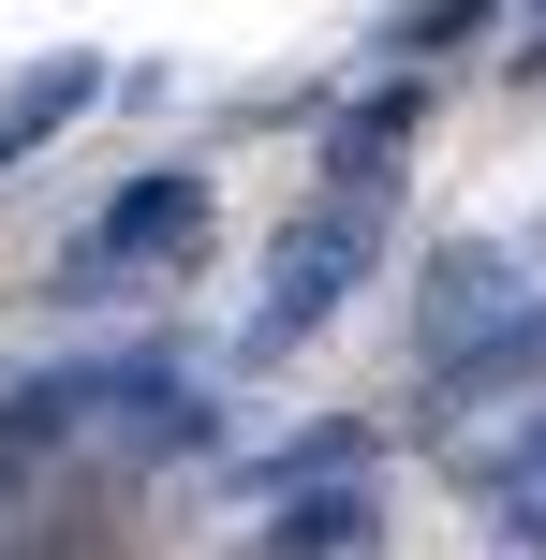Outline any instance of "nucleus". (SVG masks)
Wrapping results in <instances>:
<instances>
[{
    "instance_id": "f8f14e48",
    "label": "nucleus",
    "mask_w": 546,
    "mask_h": 560,
    "mask_svg": "<svg viewBox=\"0 0 546 560\" xmlns=\"http://www.w3.org/2000/svg\"><path fill=\"white\" fill-rule=\"evenodd\" d=\"M488 15H502V0H414V15L384 30V45H473V30H488Z\"/></svg>"
},
{
    "instance_id": "39448f33",
    "label": "nucleus",
    "mask_w": 546,
    "mask_h": 560,
    "mask_svg": "<svg viewBox=\"0 0 546 560\" xmlns=\"http://www.w3.org/2000/svg\"><path fill=\"white\" fill-rule=\"evenodd\" d=\"M266 532H252V560H370L384 546V487L370 472H311V487H266Z\"/></svg>"
},
{
    "instance_id": "f03ea898",
    "label": "nucleus",
    "mask_w": 546,
    "mask_h": 560,
    "mask_svg": "<svg viewBox=\"0 0 546 560\" xmlns=\"http://www.w3.org/2000/svg\"><path fill=\"white\" fill-rule=\"evenodd\" d=\"M384 252H399V207H384V192H340V177H325V192L281 222V252H266V295H252V325H236V354H252V369H281L295 339H325V325L355 310V280H370Z\"/></svg>"
},
{
    "instance_id": "9b49d317",
    "label": "nucleus",
    "mask_w": 546,
    "mask_h": 560,
    "mask_svg": "<svg viewBox=\"0 0 546 560\" xmlns=\"http://www.w3.org/2000/svg\"><path fill=\"white\" fill-rule=\"evenodd\" d=\"M473 487H546V398H532L518 428H502L488 457H473Z\"/></svg>"
},
{
    "instance_id": "423d86ee",
    "label": "nucleus",
    "mask_w": 546,
    "mask_h": 560,
    "mask_svg": "<svg viewBox=\"0 0 546 560\" xmlns=\"http://www.w3.org/2000/svg\"><path fill=\"white\" fill-rule=\"evenodd\" d=\"M488 310H518V252H502V236H443V252L414 266V354L473 339Z\"/></svg>"
},
{
    "instance_id": "1a4fd4ad",
    "label": "nucleus",
    "mask_w": 546,
    "mask_h": 560,
    "mask_svg": "<svg viewBox=\"0 0 546 560\" xmlns=\"http://www.w3.org/2000/svg\"><path fill=\"white\" fill-rule=\"evenodd\" d=\"M370 457H384V428L325 413V428H295V443H266V457H252V487H311V472H370Z\"/></svg>"
},
{
    "instance_id": "7ed1b4c3",
    "label": "nucleus",
    "mask_w": 546,
    "mask_h": 560,
    "mask_svg": "<svg viewBox=\"0 0 546 560\" xmlns=\"http://www.w3.org/2000/svg\"><path fill=\"white\" fill-rule=\"evenodd\" d=\"M207 236H222V192H207L193 163H163V177H133L74 252H45V310H133V295H163V280H193Z\"/></svg>"
},
{
    "instance_id": "6e6552de",
    "label": "nucleus",
    "mask_w": 546,
    "mask_h": 560,
    "mask_svg": "<svg viewBox=\"0 0 546 560\" xmlns=\"http://www.w3.org/2000/svg\"><path fill=\"white\" fill-rule=\"evenodd\" d=\"M89 104H104V59H89V45H59V59H30V74L0 89V177H15V163H30V148H45V133H74Z\"/></svg>"
},
{
    "instance_id": "9d476101",
    "label": "nucleus",
    "mask_w": 546,
    "mask_h": 560,
    "mask_svg": "<svg viewBox=\"0 0 546 560\" xmlns=\"http://www.w3.org/2000/svg\"><path fill=\"white\" fill-rule=\"evenodd\" d=\"M488 502V546L502 560H546V487H473Z\"/></svg>"
},
{
    "instance_id": "f257e3e1",
    "label": "nucleus",
    "mask_w": 546,
    "mask_h": 560,
    "mask_svg": "<svg viewBox=\"0 0 546 560\" xmlns=\"http://www.w3.org/2000/svg\"><path fill=\"white\" fill-rule=\"evenodd\" d=\"M222 443V398L177 354H59V369H0V472H163V457Z\"/></svg>"
},
{
    "instance_id": "ddd939ff",
    "label": "nucleus",
    "mask_w": 546,
    "mask_h": 560,
    "mask_svg": "<svg viewBox=\"0 0 546 560\" xmlns=\"http://www.w3.org/2000/svg\"><path fill=\"white\" fill-rule=\"evenodd\" d=\"M502 74H518V89H546V15L518 30V45H502Z\"/></svg>"
},
{
    "instance_id": "0eeeda50",
    "label": "nucleus",
    "mask_w": 546,
    "mask_h": 560,
    "mask_svg": "<svg viewBox=\"0 0 546 560\" xmlns=\"http://www.w3.org/2000/svg\"><path fill=\"white\" fill-rule=\"evenodd\" d=\"M414 133H429V74H384V89H355V104L325 118V177H340V192H384Z\"/></svg>"
},
{
    "instance_id": "20e7f679",
    "label": "nucleus",
    "mask_w": 546,
    "mask_h": 560,
    "mask_svg": "<svg viewBox=\"0 0 546 560\" xmlns=\"http://www.w3.org/2000/svg\"><path fill=\"white\" fill-rule=\"evenodd\" d=\"M546 398V295H518V310H488L473 339H443L429 354V398H414V428H458V413H502V398Z\"/></svg>"
}]
</instances>
